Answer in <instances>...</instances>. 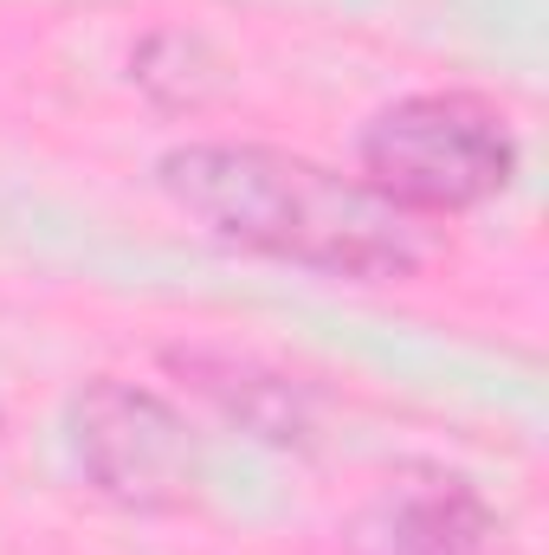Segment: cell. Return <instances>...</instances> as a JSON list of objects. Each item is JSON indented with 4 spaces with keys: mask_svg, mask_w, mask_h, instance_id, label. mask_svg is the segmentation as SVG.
I'll return each mask as SVG.
<instances>
[{
    "mask_svg": "<svg viewBox=\"0 0 549 555\" xmlns=\"http://www.w3.org/2000/svg\"><path fill=\"white\" fill-rule=\"evenodd\" d=\"M162 194L220 246L356 284H395L433 259L426 220L310 155L266 142H181L155 162Z\"/></svg>",
    "mask_w": 549,
    "mask_h": 555,
    "instance_id": "obj_1",
    "label": "cell"
},
{
    "mask_svg": "<svg viewBox=\"0 0 549 555\" xmlns=\"http://www.w3.org/2000/svg\"><path fill=\"white\" fill-rule=\"evenodd\" d=\"M518 175L511 124L465 91H426L388 104L362 130V181L420 220L485 207Z\"/></svg>",
    "mask_w": 549,
    "mask_h": 555,
    "instance_id": "obj_2",
    "label": "cell"
},
{
    "mask_svg": "<svg viewBox=\"0 0 549 555\" xmlns=\"http://www.w3.org/2000/svg\"><path fill=\"white\" fill-rule=\"evenodd\" d=\"M72 452L85 478L124 511H175L201 485V452L188 420L137 382H91L72 401Z\"/></svg>",
    "mask_w": 549,
    "mask_h": 555,
    "instance_id": "obj_3",
    "label": "cell"
},
{
    "mask_svg": "<svg viewBox=\"0 0 549 555\" xmlns=\"http://www.w3.org/2000/svg\"><path fill=\"white\" fill-rule=\"evenodd\" d=\"M491 530L498 524L465 478L408 472L349 517V555H485Z\"/></svg>",
    "mask_w": 549,
    "mask_h": 555,
    "instance_id": "obj_4",
    "label": "cell"
},
{
    "mask_svg": "<svg viewBox=\"0 0 549 555\" xmlns=\"http://www.w3.org/2000/svg\"><path fill=\"white\" fill-rule=\"evenodd\" d=\"M168 369L194 375V388H201L220 414L240 420V426H253L259 439H272V446H304V433H310L304 395H297L284 375L246 362V356H227V349H168Z\"/></svg>",
    "mask_w": 549,
    "mask_h": 555,
    "instance_id": "obj_5",
    "label": "cell"
}]
</instances>
